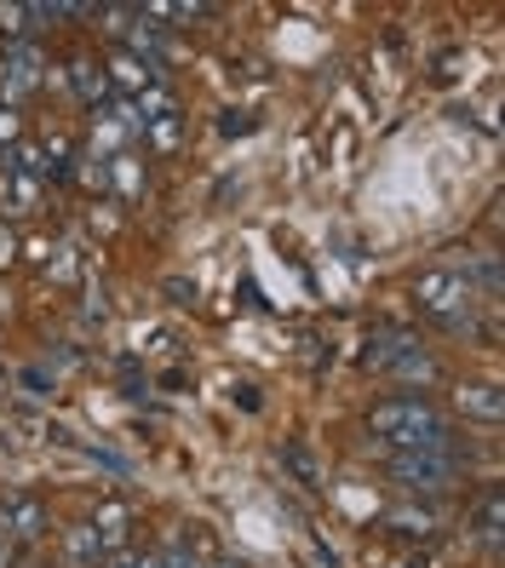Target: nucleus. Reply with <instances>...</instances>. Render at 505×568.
Wrapping results in <instances>:
<instances>
[{"instance_id":"obj_2","label":"nucleus","mask_w":505,"mask_h":568,"mask_svg":"<svg viewBox=\"0 0 505 568\" xmlns=\"http://www.w3.org/2000/svg\"><path fill=\"white\" fill-rule=\"evenodd\" d=\"M385 471H391V483L402 494H425V499H443V494H454L465 483V471L454 459H443V454H391Z\"/></svg>"},{"instance_id":"obj_1","label":"nucleus","mask_w":505,"mask_h":568,"mask_svg":"<svg viewBox=\"0 0 505 568\" xmlns=\"http://www.w3.org/2000/svg\"><path fill=\"white\" fill-rule=\"evenodd\" d=\"M471 298H477V293H471V282L459 271H448V264H443V271H425L414 282V305L436 327H448V333H471V327H477V322H471Z\"/></svg>"},{"instance_id":"obj_21","label":"nucleus","mask_w":505,"mask_h":568,"mask_svg":"<svg viewBox=\"0 0 505 568\" xmlns=\"http://www.w3.org/2000/svg\"><path fill=\"white\" fill-rule=\"evenodd\" d=\"M23 385L36 390V396H47V385H52V379H47V367H23Z\"/></svg>"},{"instance_id":"obj_5","label":"nucleus","mask_w":505,"mask_h":568,"mask_svg":"<svg viewBox=\"0 0 505 568\" xmlns=\"http://www.w3.org/2000/svg\"><path fill=\"white\" fill-rule=\"evenodd\" d=\"M0 517H7V540H18V546H29V540H41L47 534V506L36 494H0Z\"/></svg>"},{"instance_id":"obj_18","label":"nucleus","mask_w":505,"mask_h":568,"mask_svg":"<svg viewBox=\"0 0 505 568\" xmlns=\"http://www.w3.org/2000/svg\"><path fill=\"white\" fill-rule=\"evenodd\" d=\"M92 459L104 465V471H115V477H127V471H132V465H127L121 454H110V448H92Z\"/></svg>"},{"instance_id":"obj_20","label":"nucleus","mask_w":505,"mask_h":568,"mask_svg":"<svg viewBox=\"0 0 505 568\" xmlns=\"http://www.w3.org/2000/svg\"><path fill=\"white\" fill-rule=\"evenodd\" d=\"M98 568H139V551H132V546H127V551H110Z\"/></svg>"},{"instance_id":"obj_7","label":"nucleus","mask_w":505,"mask_h":568,"mask_svg":"<svg viewBox=\"0 0 505 568\" xmlns=\"http://www.w3.org/2000/svg\"><path fill=\"white\" fill-rule=\"evenodd\" d=\"M92 528H98V546L110 551H127V528H132V511L121 506V499H104V506L92 511Z\"/></svg>"},{"instance_id":"obj_4","label":"nucleus","mask_w":505,"mask_h":568,"mask_svg":"<svg viewBox=\"0 0 505 568\" xmlns=\"http://www.w3.org/2000/svg\"><path fill=\"white\" fill-rule=\"evenodd\" d=\"M41 70H47L41 47L12 41L7 52H0V98H7V104H18L23 92H36V87H41Z\"/></svg>"},{"instance_id":"obj_23","label":"nucleus","mask_w":505,"mask_h":568,"mask_svg":"<svg viewBox=\"0 0 505 568\" xmlns=\"http://www.w3.org/2000/svg\"><path fill=\"white\" fill-rule=\"evenodd\" d=\"M58 568H70V562H58Z\"/></svg>"},{"instance_id":"obj_12","label":"nucleus","mask_w":505,"mask_h":568,"mask_svg":"<svg viewBox=\"0 0 505 568\" xmlns=\"http://www.w3.org/2000/svg\"><path fill=\"white\" fill-rule=\"evenodd\" d=\"M115 81L127 92H150L161 81V70H155V63H144V58H132V52H115Z\"/></svg>"},{"instance_id":"obj_16","label":"nucleus","mask_w":505,"mask_h":568,"mask_svg":"<svg viewBox=\"0 0 505 568\" xmlns=\"http://www.w3.org/2000/svg\"><path fill=\"white\" fill-rule=\"evenodd\" d=\"M23 18H29V7H0V36H23L29 29Z\"/></svg>"},{"instance_id":"obj_3","label":"nucleus","mask_w":505,"mask_h":568,"mask_svg":"<svg viewBox=\"0 0 505 568\" xmlns=\"http://www.w3.org/2000/svg\"><path fill=\"white\" fill-rule=\"evenodd\" d=\"M431 419H436V403H431L425 390H420V396L402 390V396H385V403L367 408V430H374V437H385L391 448H402V443H408L420 425H431Z\"/></svg>"},{"instance_id":"obj_10","label":"nucleus","mask_w":505,"mask_h":568,"mask_svg":"<svg viewBox=\"0 0 505 568\" xmlns=\"http://www.w3.org/2000/svg\"><path fill=\"white\" fill-rule=\"evenodd\" d=\"M385 367H391L396 379H420V385H436V379H443V367H436V362H431L420 345H402V351H396Z\"/></svg>"},{"instance_id":"obj_14","label":"nucleus","mask_w":505,"mask_h":568,"mask_svg":"<svg viewBox=\"0 0 505 568\" xmlns=\"http://www.w3.org/2000/svg\"><path fill=\"white\" fill-rule=\"evenodd\" d=\"M110 184L121 190V202H132V195L144 190V184H139V155H115V161H110Z\"/></svg>"},{"instance_id":"obj_11","label":"nucleus","mask_w":505,"mask_h":568,"mask_svg":"<svg viewBox=\"0 0 505 568\" xmlns=\"http://www.w3.org/2000/svg\"><path fill=\"white\" fill-rule=\"evenodd\" d=\"M471 523H477V534L488 546H499V523H505V499H499V483H488L477 494V506H471Z\"/></svg>"},{"instance_id":"obj_17","label":"nucleus","mask_w":505,"mask_h":568,"mask_svg":"<svg viewBox=\"0 0 505 568\" xmlns=\"http://www.w3.org/2000/svg\"><path fill=\"white\" fill-rule=\"evenodd\" d=\"M12 264H18V236L0 224V271H12Z\"/></svg>"},{"instance_id":"obj_13","label":"nucleus","mask_w":505,"mask_h":568,"mask_svg":"<svg viewBox=\"0 0 505 568\" xmlns=\"http://www.w3.org/2000/svg\"><path fill=\"white\" fill-rule=\"evenodd\" d=\"M70 70H75V92H81V104H92V110L104 104V98H110V81H104V70H98L92 58H75Z\"/></svg>"},{"instance_id":"obj_19","label":"nucleus","mask_w":505,"mask_h":568,"mask_svg":"<svg viewBox=\"0 0 505 568\" xmlns=\"http://www.w3.org/2000/svg\"><path fill=\"white\" fill-rule=\"evenodd\" d=\"M23 132V121H18V110H0V144H12Z\"/></svg>"},{"instance_id":"obj_9","label":"nucleus","mask_w":505,"mask_h":568,"mask_svg":"<svg viewBox=\"0 0 505 568\" xmlns=\"http://www.w3.org/2000/svg\"><path fill=\"white\" fill-rule=\"evenodd\" d=\"M63 562H70V568H98V562H104V546H98L92 523H70V528H63Z\"/></svg>"},{"instance_id":"obj_22","label":"nucleus","mask_w":505,"mask_h":568,"mask_svg":"<svg viewBox=\"0 0 505 568\" xmlns=\"http://www.w3.org/2000/svg\"><path fill=\"white\" fill-rule=\"evenodd\" d=\"M201 568H242V562H230V557H219V562H201Z\"/></svg>"},{"instance_id":"obj_6","label":"nucleus","mask_w":505,"mask_h":568,"mask_svg":"<svg viewBox=\"0 0 505 568\" xmlns=\"http://www.w3.org/2000/svg\"><path fill=\"white\" fill-rule=\"evenodd\" d=\"M454 408H459V419H477V425H499V419H505L499 385H459Z\"/></svg>"},{"instance_id":"obj_15","label":"nucleus","mask_w":505,"mask_h":568,"mask_svg":"<svg viewBox=\"0 0 505 568\" xmlns=\"http://www.w3.org/2000/svg\"><path fill=\"white\" fill-rule=\"evenodd\" d=\"M282 459L293 465V477H299V483H305V488H322V477H316V465H311V454H305V448H299V443H287V448H282Z\"/></svg>"},{"instance_id":"obj_8","label":"nucleus","mask_w":505,"mask_h":568,"mask_svg":"<svg viewBox=\"0 0 505 568\" xmlns=\"http://www.w3.org/2000/svg\"><path fill=\"white\" fill-rule=\"evenodd\" d=\"M385 528L396 534V540H431V534H436V511L431 506H391L385 511Z\"/></svg>"}]
</instances>
